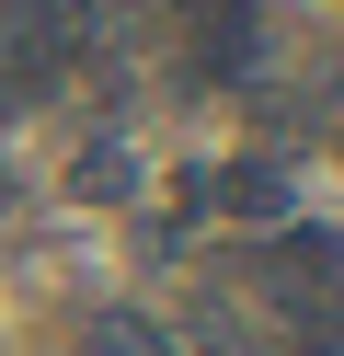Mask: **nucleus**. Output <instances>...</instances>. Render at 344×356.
I'll return each mask as SVG.
<instances>
[{"label":"nucleus","instance_id":"2","mask_svg":"<svg viewBox=\"0 0 344 356\" xmlns=\"http://www.w3.org/2000/svg\"><path fill=\"white\" fill-rule=\"evenodd\" d=\"M92 356H172V333L138 322V310H104V322H92Z\"/></svg>","mask_w":344,"mask_h":356},{"label":"nucleus","instance_id":"1","mask_svg":"<svg viewBox=\"0 0 344 356\" xmlns=\"http://www.w3.org/2000/svg\"><path fill=\"white\" fill-rule=\"evenodd\" d=\"M195 195L218 218H275V207H287V172H275V161H229V172H195Z\"/></svg>","mask_w":344,"mask_h":356}]
</instances>
